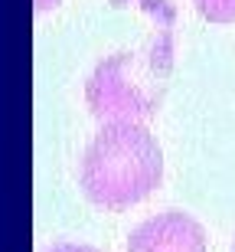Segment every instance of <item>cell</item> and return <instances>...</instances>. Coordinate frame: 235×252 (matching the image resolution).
I'll list each match as a JSON object with an SVG mask.
<instances>
[{"mask_svg":"<svg viewBox=\"0 0 235 252\" xmlns=\"http://www.w3.org/2000/svg\"><path fill=\"white\" fill-rule=\"evenodd\" d=\"M59 0H36V10H49V7H56Z\"/></svg>","mask_w":235,"mask_h":252,"instance_id":"obj_6","label":"cell"},{"mask_svg":"<svg viewBox=\"0 0 235 252\" xmlns=\"http://www.w3.org/2000/svg\"><path fill=\"white\" fill-rule=\"evenodd\" d=\"M128 252H206V233L193 216L167 210L134 229Z\"/></svg>","mask_w":235,"mask_h":252,"instance_id":"obj_3","label":"cell"},{"mask_svg":"<svg viewBox=\"0 0 235 252\" xmlns=\"http://www.w3.org/2000/svg\"><path fill=\"white\" fill-rule=\"evenodd\" d=\"M49 252H98V249H88V246H56Z\"/></svg>","mask_w":235,"mask_h":252,"instance_id":"obj_5","label":"cell"},{"mask_svg":"<svg viewBox=\"0 0 235 252\" xmlns=\"http://www.w3.org/2000/svg\"><path fill=\"white\" fill-rule=\"evenodd\" d=\"M193 3L212 23H235V0H193Z\"/></svg>","mask_w":235,"mask_h":252,"instance_id":"obj_4","label":"cell"},{"mask_svg":"<svg viewBox=\"0 0 235 252\" xmlns=\"http://www.w3.org/2000/svg\"><path fill=\"white\" fill-rule=\"evenodd\" d=\"M163 151L137 122H108L82 158V190L95 206L128 210L160 187Z\"/></svg>","mask_w":235,"mask_h":252,"instance_id":"obj_1","label":"cell"},{"mask_svg":"<svg viewBox=\"0 0 235 252\" xmlns=\"http://www.w3.org/2000/svg\"><path fill=\"white\" fill-rule=\"evenodd\" d=\"M170 53V33H163L141 53H114L102 59L85 89L92 115L102 122H137L154 115L163 98Z\"/></svg>","mask_w":235,"mask_h":252,"instance_id":"obj_2","label":"cell"}]
</instances>
